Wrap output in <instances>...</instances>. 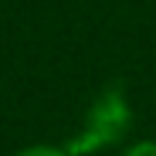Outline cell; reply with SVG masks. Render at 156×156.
Listing matches in <instances>:
<instances>
[{
  "label": "cell",
  "mask_w": 156,
  "mask_h": 156,
  "mask_svg": "<svg viewBox=\"0 0 156 156\" xmlns=\"http://www.w3.org/2000/svg\"><path fill=\"white\" fill-rule=\"evenodd\" d=\"M129 122H133V112H129V102H126L122 88L109 85L105 92L98 95V102L92 105L88 122H85V133L68 146V153L82 156V153H95V149L109 146V143H119L126 136Z\"/></svg>",
  "instance_id": "1"
},
{
  "label": "cell",
  "mask_w": 156,
  "mask_h": 156,
  "mask_svg": "<svg viewBox=\"0 0 156 156\" xmlns=\"http://www.w3.org/2000/svg\"><path fill=\"white\" fill-rule=\"evenodd\" d=\"M17 156H71V153L58 149V146H27V149H20Z\"/></svg>",
  "instance_id": "2"
},
{
  "label": "cell",
  "mask_w": 156,
  "mask_h": 156,
  "mask_svg": "<svg viewBox=\"0 0 156 156\" xmlns=\"http://www.w3.org/2000/svg\"><path fill=\"white\" fill-rule=\"evenodd\" d=\"M126 156H156V143H153V139H146V143H136V146L129 149Z\"/></svg>",
  "instance_id": "3"
}]
</instances>
